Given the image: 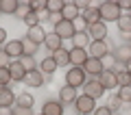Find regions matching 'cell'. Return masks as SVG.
<instances>
[{
	"instance_id": "obj_27",
	"label": "cell",
	"mask_w": 131,
	"mask_h": 115,
	"mask_svg": "<svg viewBox=\"0 0 131 115\" xmlns=\"http://www.w3.org/2000/svg\"><path fill=\"white\" fill-rule=\"evenodd\" d=\"M118 31L122 33V35H131V15L129 13H122V18L116 22Z\"/></svg>"
},
{
	"instance_id": "obj_20",
	"label": "cell",
	"mask_w": 131,
	"mask_h": 115,
	"mask_svg": "<svg viewBox=\"0 0 131 115\" xmlns=\"http://www.w3.org/2000/svg\"><path fill=\"white\" fill-rule=\"evenodd\" d=\"M37 69L44 74V76H52V74H55L59 67H57V63H55V59H52V56H44V59L39 61Z\"/></svg>"
},
{
	"instance_id": "obj_11",
	"label": "cell",
	"mask_w": 131,
	"mask_h": 115,
	"mask_svg": "<svg viewBox=\"0 0 131 115\" xmlns=\"http://www.w3.org/2000/svg\"><path fill=\"white\" fill-rule=\"evenodd\" d=\"M88 59H90V54L85 48H74V46L70 48V65L72 67H83Z\"/></svg>"
},
{
	"instance_id": "obj_24",
	"label": "cell",
	"mask_w": 131,
	"mask_h": 115,
	"mask_svg": "<svg viewBox=\"0 0 131 115\" xmlns=\"http://www.w3.org/2000/svg\"><path fill=\"white\" fill-rule=\"evenodd\" d=\"M20 0H0V15H15Z\"/></svg>"
},
{
	"instance_id": "obj_22",
	"label": "cell",
	"mask_w": 131,
	"mask_h": 115,
	"mask_svg": "<svg viewBox=\"0 0 131 115\" xmlns=\"http://www.w3.org/2000/svg\"><path fill=\"white\" fill-rule=\"evenodd\" d=\"M52 59H55L57 67H66V65H70V50L68 48H59L57 52H52Z\"/></svg>"
},
{
	"instance_id": "obj_12",
	"label": "cell",
	"mask_w": 131,
	"mask_h": 115,
	"mask_svg": "<svg viewBox=\"0 0 131 115\" xmlns=\"http://www.w3.org/2000/svg\"><path fill=\"white\" fill-rule=\"evenodd\" d=\"M114 61L116 63H120V65H125L127 61H131V44H120V46H116L114 48Z\"/></svg>"
},
{
	"instance_id": "obj_16",
	"label": "cell",
	"mask_w": 131,
	"mask_h": 115,
	"mask_svg": "<svg viewBox=\"0 0 131 115\" xmlns=\"http://www.w3.org/2000/svg\"><path fill=\"white\" fill-rule=\"evenodd\" d=\"M98 83L105 87V91L107 89H114V87H118V78H116V72L114 69H105L101 76H98Z\"/></svg>"
},
{
	"instance_id": "obj_13",
	"label": "cell",
	"mask_w": 131,
	"mask_h": 115,
	"mask_svg": "<svg viewBox=\"0 0 131 115\" xmlns=\"http://www.w3.org/2000/svg\"><path fill=\"white\" fill-rule=\"evenodd\" d=\"M15 93L11 87H0V109H13L15 106Z\"/></svg>"
},
{
	"instance_id": "obj_7",
	"label": "cell",
	"mask_w": 131,
	"mask_h": 115,
	"mask_svg": "<svg viewBox=\"0 0 131 115\" xmlns=\"http://www.w3.org/2000/svg\"><path fill=\"white\" fill-rule=\"evenodd\" d=\"M83 69H85V74H88V78H98L107 67H105V63L101 59H92V56H90V59L85 61Z\"/></svg>"
},
{
	"instance_id": "obj_38",
	"label": "cell",
	"mask_w": 131,
	"mask_h": 115,
	"mask_svg": "<svg viewBox=\"0 0 131 115\" xmlns=\"http://www.w3.org/2000/svg\"><path fill=\"white\" fill-rule=\"evenodd\" d=\"M74 26H77V33H85V31H88V22H85L83 18L74 20Z\"/></svg>"
},
{
	"instance_id": "obj_46",
	"label": "cell",
	"mask_w": 131,
	"mask_h": 115,
	"mask_svg": "<svg viewBox=\"0 0 131 115\" xmlns=\"http://www.w3.org/2000/svg\"><path fill=\"white\" fill-rule=\"evenodd\" d=\"M39 115H42V113H39Z\"/></svg>"
},
{
	"instance_id": "obj_14",
	"label": "cell",
	"mask_w": 131,
	"mask_h": 115,
	"mask_svg": "<svg viewBox=\"0 0 131 115\" xmlns=\"http://www.w3.org/2000/svg\"><path fill=\"white\" fill-rule=\"evenodd\" d=\"M63 109L66 106L59 100H46L42 104V115H63Z\"/></svg>"
},
{
	"instance_id": "obj_1",
	"label": "cell",
	"mask_w": 131,
	"mask_h": 115,
	"mask_svg": "<svg viewBox=\"0 0 131 115\" xmlns=\"http://www.w3.org/2000/svg\"><path fill=\"white\" fill-rule=\"evenodd\" d=\"M98 11H101V22H105V24L107 22H118L122 18V11L118 7V2H112V0L98 5Z\"/></svg>"
},
{
	"instance_id": "obj_34",
	"label": "cell",
	"mask_w": 131,
	"mask_h": 115,
	"mask_svg": "<svg viewBox=\"0 0 131 115\" xmlns=\"http://www.w3.org/2000/svg\"><path fill=\"white\" fill-rule=\"evenodd\" d=\"M122 104H125V102L118 98V93H114V96L109 98V102H107V106H109L112 111H120V109H122Z\"/></svg>"
},
{
	"instance_id": "obj_44",
	"label": "cell",
	"mask_w": 131,
	"mask_h": 115,
	"mask_svg": "<svg viewBox=\"0 0 131 115\" xmlns=\"http://www.w3.org/2000/svg\"><path fill=\"white\" fill-rule=\"evenodd\" d=\"M114 115H122V113H120V111H114Z\"/></svg>"
},
{
	"instance_id": "obj_15",
	"label": "cell",
	"mask_w": 131,
	"mask_h": 115,
	"mask_svg": "<svg viewBox=\"0 0 131 115\" xmlns=\"http://www.w3.org/2000/svg\"><path fill=\"white\" fill-rule=\"evenodd\" d=\"M79 98V93H77L74 87H68V85H63V87L59 89V102L61 104H74V100Z\"/></svg>"
},
{
	"instance_id": "obj_31",
	"label": "cell",
	"mask_w": 131,
	"mask_h": 115,
	"mask_svg": "<svg viewBox=\"0 0 131 115\" xmlns=\"http://www.w3.org/2000/svg\"><path fill=\"white\" fill-rule=\"evenodd\" d=\"M22 22L26 24V28H35V26H39V24H42V18H39L37 13H33V11H28V13H26V18H24Z\"/></svg>"
},
{
	"instance_id": "obj_4",
	"label": "cell",
	"mask_w": 131,
	"mask_h": 115,
	"mask_svg": "<svg viewBox=\"0 0 131 115\" xmlns=\"http://www.w3.org/2000/svg\"><path fill=\"white\" fill-rule=\"evenodd\" d=\"M52 33H55V35H59L61 39H72V37L77 35V26H74V22L61 20V22H57L55 26H52Z\"/></svg>"
},
{
	"instance_id": "obj_40",
	"label": "cell",
	"mask_w": 131,
	"mask_h": 115,
	"mask_svg": "<svg viewBox=\"0 0 131 115\" xmlns=\"http://www.w3.org/2000/svg\"><path fill=\"white\" fill-rule=\"evenodd\" d=\"M74 5H77V9H79V11H81V13H83V11H85V9H88V7H90V5H92V2H88V0H77Z\"/></svg>"
},
{
	"instance_id": "obj_39",
	"label": "cell",
	"mask_w": 131,
	"mask_h": 115,
	"mask_svg": "<svg viewBox=\"0 0 131 115\" xmlns=\"http://www.w3.org/2000/svg\"><path fill=\"white\" fill-rule=\"evenodd\" d=\"M92 115H114V111L105 104V106H96V111H94Z\"/></svg>"
},
{
	"instance_id": "obj_5",
	"label": "cell",
	"mask_w": 131,
	"mask_h": 115,
	"mask_svg": "<svg viewBox=\"0 0 131 115\" xmlns=\"http://www.w3.org/2000/svg\"><path fill=\"white\" fill-rule=\"evenodd\" d=\"M83 93L90 96L92 100H101L105 96V87L98 83V78H88V83L83 85Z\"/></svg>"
},
{
	"instance_id": "obj_45",
	"label": "cell",
	"mask_w": 131,
	"mask_h": 115,
	"mask_svg": "<svg viewBox=\"0 0 131 115\" xmlns=\"http://www.w3.org/2000/svg\"><path fill=\"white\" fill-rule=\"evenodd\" d=\"M129 15H131V11H129Z\"/></svg>"
},
{
	"instance_id": "obj_18",
	"label": "cell",
	"mask_w": 131,
	"mask_h": 115,
	"mask_svg": "<svg viewBox=\"0 0 131 115\" xmlns=\"http://www.w3.org/2000/svg\"><path fill=\"white\" fill-rule=\"evenodd\" d=\"M9 74H11V80H15V83H24V78H26V69L22 67L20 61H11L9 63Z\"/></svg>"
},
{
	"instance_id": "obj_9",
	"label": "cell",
	"mask_w": 131,
	"mask_h": 115,
	"mask_svg": "<svg viewBox=\"0 0 131 115\" xmlns=\"http://www.w3.org/2000/svg\"><path fill=\"white\" fill-rule=\"evenodd\" d=\"M109 52H112V50H109V44L107 41H92L88 46V54L92 56V59H101V61H103Z\"/></svg>"
},
{
	"instance_id": "obj_42",
	"label": "cell",
	"mask_w": 131,
	"mask_h": 115,
	"mask_svg": "<svg viewBox=\"0 0 131 115\" xmlns=\"http://www.w3.org/2000/svg\"><path fill=\"white\" fill-rule=\"evenodd\" d=\"M5 44H7V31L0 26V48H5Z\"/></svg>"
},
{
	"instance_id": "obj_6",
	"label": "cell",
	"mask_w": 131,
	"mask_h": 115,
	"mask_svg": "<svg viewBox=\"0 0 131 115\" xmlns=\"http://www.w3.org/2000/svg\"><path fill=\"white\" fill-rule=\"evenodd\" d=\"M5 52L9 54L11 61H18L24 56V41L22 39H9V41L5 44Z\"/></svg>"
},
{
	"instance_id": "obj_8",
	"label": "cell",
	"mask_w": 131,
	"mask_h": 115,
	"mask_svg": "<svg viewBox=\"0 0 131 115\" xmlns=\"http://www.w3.org/2000/svg\"><path fill=\"white\" fill-rule=\"evenodd\" d=\"M46 83H50V76H44L39 69L26 72V78H24V85L26 87H44Z\"/></svg>"
},
{
	"instance_id": "obj_37",
	"label": "cell",
	"mask_w": 131,
	"mask_h": 115,
	"mask_svg": "<svg viewBox=\"0 0 131 115\" xmlns=\"http://www.w3.org/2000/svg\"><path fill=\"white\" fill-rule=\"evenodd\" d=\"M9 63H11L9 54L5 52V48H0V67H9Z\"/></svg>"
},
{
	"instance_id": "obj_41",
	"label": "cell",
	"mask_w": 131,
	"mask_h": 115,
	"mask_svg": "<svg viewBox=\"0 0 131 115\" xmlns=\"http://www.w3.org/2000/svg\"><path fill=\"white\" fill-rule=\"evenodd\" d=\"M118 7H120V11H127V13H129L131 11V0H120Z\"/></svg>"
},
{
	"instance_id": "obj_10",
	"label": "cell",
	"mask_w": 131,
	"mask_h": 115,
	"mask_svg": "<svg viewBox=\"0 0 131 115\" xmlns=\"http://www.w3.org/2000/svg\"><path fill=\"white\" fill-rule=\"evenodd\" d=\"M88 35L92 41H105L107 39V24L105 22H96L92 26H88Z\"/></svg>"
},
{
	"instance_id": "obj_33",
	"label": "cell",
	"mask_w": 131,
	"mask_h": 115,
	"mask_svg": "<svg viewBox=\"0 0 131 115\" xmlns=\"http://www.w3.org/2000/svg\"><path fill=\"white\" fill-rule=\"evenodd\" d=\"M11 83H13V80H11L9 67H0V87H9Z\"/></svg>"
},
{
	"instance_id": "obj_47",
	"label": "cell",
	"mask_w": 131,
	"mask_h": 115,
	"mask_svg": "<svg viewBox=\"0 0 131 115\" xmlns=\"http://www.w3.org/2000/svg\"><path fill=\"white\" fill-rule=\"evenodd\" d=\"M129 44H131V41H129Z\"/></svg>"
},
{
	"instance_id": "obj_32",
	"label": "cell",
	"mask_w": 131,
	"mask_h": 115,
	"mask_svg": "<svg viewBox=\"0 0 131 115\" xmlns=\"http://www.w3.org/2000/svg\"><path fill=\"white\" fill-rule=\"evenodd\" d=\"M28 9L33 11V13H44V11H46V2H44V0H31V2H28Z\"/></svg>"
},
{
	"instance_id": "obj_17",
	"label": "cell",
	"mask_w": 131,
	"mask_h": 115,
	"mask_svg": "<svg viewBox=\"0 0 131 115\" xmlns=\"http://www.w3.org/2000/svg\"><path fill=\"white\" fill-rule=\"evenodd\" d=\"M46 35H48V33L44 31L42 24H39V26H35V28H26V39H31V41L37 44V46H42V44H44Z\"/></svg>"
},
{
	"instance_id": "obj_26",
	"label": "cell",
	"mask_w": 131,
	"mask_h": 115,
	"mask_svg": "<svg viewBox=\"0 0 131 115\" xmlns=\"http://www.w3.org/2000/svg\"><path fill=\"white\" fill-rule=\"evenodd\" d=\"M90 44H92V39H90L88 31H85V33H77V35L72 37V46H74V48H85V50H88Z\"/></svg>"
},
{
	"instance_id": "obj_28",
	"label": "cell",
	"mask_w": 131,
	"mask_h": 115,
	"mask_svg": "<svg viewBox=\"0 0 131 115\" xmlns=\"http://www.w3.org/2000/svg\"><path fill=\"white\" fill-rule=\"evenodd\" d=\"M20 63H22V67L26 69V72H33V69H37V65H39V61L35 59L33 54H24L22 59H18Z\"/></svg>"
},
{
	"instance_id": "obj_21",
	"label": "cell",
	"mask_w": 131,
	"mask_h": 115,
	"mask_svg": "<svg viewBox=\"0 0 131 115\" xmlns=\"http://www.w3.org/2000/svg\"><path fill=\"white\" fill-rule=\"evenodd\" d=\"M81 18L88 22V26H92V24H96V22H101V11H98V7L96 5H90L88 9L81 13Z\"/></svg>"
},
{
	"instance_id": "obj_23",
	"label": "cell",
	"mask_w": 131,
	"mask_h": 115,
	"mask_svg": "<svg viewBox=\"0 0 131 115\" xmlns=\"http://www.w3.org/2000/svg\"><path fill=\"white\" fill-rule=\"evenodd\" d=\"M61 18L68 20V22H74V20H79V18H81V11L77 9L74 2H66L63 11H61Z\"/></svg>"
},
{
	"instance_id": "obj_43",
	"label": "cell",
	"mask_w": 131,
	"mask_h": 115,
	"mask_svg": "<svg viewBox=\"0 0 131 115\" xmlns=\"http://www.w3.org/2000/svg\"><path fill=\"white\" fill-rule=\"evenodd\" d=\"M122 69H127V72H129V74H131V61H127V63H125V65H122Z\"/></svg>"
},
{
	"instance_id": "obj_35",
	"label": "cell",
	"mask_w": 131,
	"mask_h": 115,
	"mask_svg": "<svg viewBox=\"0 0 131 115\" xmlns=\"http://www.w3.org/2000/svg\"><path fill=\"white\" fill-rule=\"evenodd\" d=\"M22 41H24V54H33V56H35V52H37L39 46H37V44H33L31 39H26V37H24Z\"/></svg>"
},
{
	"instance_id": "obj_30",
	"label": "cell",
	"mask_w": 131,
	"mask_h": 115,
	"mask_svg": "<svg viewBox=\"0 0 131 115\" xmlns=\"http://www.w3.org/2000/svg\"><path fill=\"white\" fill-rule=\"evenodd\" d=\"M116 78H118V87H131V74L127 69H118Z\"/></svg>"
},
{
	"instance_id": "obj_2",
	"label": "cell",
	"mask_w": 131,
	"mask_h": 115,
	"mask_svg": "<svg viewBox=\"0 0 131 115\" xmlns=\"http://www.w3.org/2000/svg\"><path fill=\"white\" fill-rule=\"evenodd\" d=\"M85 83H88V74H85L83 67H70L66 72V85H68V87L79 89V87H83Z\"/></svg>"
},
{
	"instance_id": "obj_3",
	"label": "cell",
	"mask_w": 131,
	"mask_h": 115,
	"mask_svg": "<svg viewBox=\"0 0 131 115\" xmlns=\"http://www.w3.org/2000/svg\"><path fill=\"white\" fill-rule=\"evenodd\" d=\"M74 111L79 115H92L94 111H96V100H92L90 96L81 93V96L74 100Z\"/></svg>"
},
{
	"instance_id": "obj_25",
	"label": "cell",
	"mask_w": 131,
	"mask_h": 115,
	"mask_svg": "<svg viewBox=\"0 0 131 115\" xmlns=\"http://www.w3.org/2000/svg\"><path fill=\"white\" fill-rule=\"evenodd\" d=\"M15 104H18V106H24V109H33V106H35V96H33V93L22 91V93H18V98H15Z\"/></svg>"
},
{
	"instance_id": "obj_36",
	"label": "cell",
	"mask_w": 131,
	"mask_h": 115,
	"mask_svg": "<svg viewBox=\"0 0 131 115\" xmlns=\"http://www.w3.org/2000/svg\"><path fill=\"white\" fill-rule=\"evenodd\" d=\"M118 98L127 104H131V87H118Z\"/></svg>"
},
{
	"instance_id": "obj_29",
	"label": "cell",
	"mask_w": 131,
	"mask_h": 115,
	"mask_svg": "<svg viewBox=\"0 0 131 115\" xmlns=\"http://www.w3.org/2000/svg\"><path fill=\"white\" fill-rule=\"evenodd\" d=\"M66 7L63 0H46V11L48 13H61Z\"/></svg>"
},
{
	"instance_id": "obj_19",
	"label": "cell",
	"mask_w": 131,
	"mask_h": 115,
	"mask_svg": "<svg viewBox=\"0 0 131 115\" xmlns=\"http://www.w3.org/2000/svg\"><path fill=\"white\" fill-rule=\"evenodd\" d=\"M44 48H46L48 52H57L59 48H63V39H61L59 35H55V33H48L46 39H44Z\"/></svg>"
}]
</instances>
